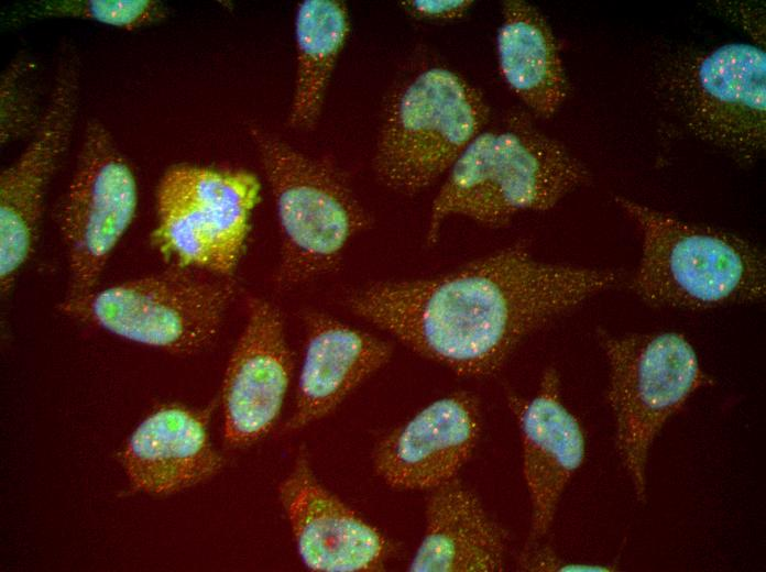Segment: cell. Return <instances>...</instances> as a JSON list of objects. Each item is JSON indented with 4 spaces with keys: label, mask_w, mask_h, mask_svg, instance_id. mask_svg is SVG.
Here are the masks:
<instances>
[{
    "label": "cell",
    "mask_w": 766,
    "mask_h": 572,
    "mask_svg": "<svg viewBox=\"0 0 766 572\" xmlns=\"http://www.w3.org/2000/svg\"><path fill=\"white\" fill-rule=\"evenodd\" d=\"M136 207L138 186L130 165L108 129L98 120L90 121L61 211L69 276L59 305L63 314L97 290Z\"/></svg>",
    "instance_id": "cell-10"
},
{
    "label": "cell",
    "mask_w": 766,
    "mask_h": 572,
    "mask_svg": "<svg viewBox=\"0 0 766 572\" xmlns=\"http://www.w3.org/2000/svg\"><path fill=\"white\" fill-rule=\"evenodd\" d=\"M79 96L75 56L59 63L31 142L0 175V280L7 296L37 243L47 186L67 150Z\"/></svg>",
    "instance_id": "cell-11"
},
{
    "label": "cell",
    "mask_w": 766,
    "mask_h": 572,
    "mask_svg": "<svg viewBox=\"0 0 766 572\" xmlns=\"http://www.w3.org/2000/svg\"><path fill=\"white\" fill-rule=\"evenodd\" d=\"M622 277L612 268L539 260L517 242L435 275L366 283L343 302L419 356L483 378L530 334Z\"/></svg>",
    "instance_id": "cell-1"
},
{
    "label": "cell",
    "mask_w": 766,
    "mask_h": 572,
    "mask_svg": "<svg viewBox=\"0 0 766 572\" xmlns=\"http://www.w3.org/2000/svg\"><path fill=\"white\" fill-rule=\"evenodd\" d=\"M522 571L534 572H605L612 566L597 563L568 561L559 557L552 549L529 541L518 558Z\"/></svg>",
    "instance_id": "cell-23"
},
{
    "label": "cell",
    "mask_w": 766,
    "mask_h": 572,
    "mask_svg": "<svg viewBox=\"0 0 766 572\" xmlns=\"http://www.w3.org/2000/svg\"><path fill=\"white\" fill-rule=\"evenodd\" d=\"M481 426L473 393L442 396L377 442L373 470L392 488L430 491L457 477L477 447Z\"/></svg>",
    "instance_id": "cell-14"
},
{
    "label": "cell",
    "mask_w": 766,
    "mask_h": 572,
    "mask_svg": "<svg viewBox=\"0 0 766 572\" xmlns=\"http://www.w3.org/2000/svg\"><path fill=\"white\" fill-rule=\"evenodd\" d=\"M496 55L510 90L536 117L551 118L569 92L557 38L543 12L524 0H505Z\"/></svg>",
    "instance_id": "cell-19"
},
{
    "label": "cell",
    "mask_w": 766,
    "mask_h": 572,
    "mask_svg": "<svg viewBox=\"0 0 766 572\" xmlns=\"http://www.w3.org/2000/svg\"><path fill=\"white\" fill-rule=\"evenodd\" d=\"M234 285L173 267L96 290L66 315L119 338L178 355L217 339Z\"/></svg>",
    "instance_id": "cell-8"
},
{
    "label": "cell",
    "mask_w": 766,
    "mask_h": 572,
    "mask_svg": "<svg viewBox=\"0 0 766 572\" xmlns=\"http://www.w3.org/2000/svg\"><path fill=\"white\" fill-rule=\"evenodd\" d=\"M663 91L701 141L741 161L766 145V54L730 43L677 57L663 75Z\"/></svg>",
    "instance_id": "cell-9"
},
{
    "label": "cell",
    "mask_w": 766,
    "mask_h": 572,
    "mask_svg": "<svg viewBox=\"0 0 766 572\" xmlns=\"http://www.w3.org/2000/svg\"><path fill=\"white\" fill-rule=\"evenodd\" d=\"M32 67L18 58L6 69L1 79V143L34 133L41 116L36 107Z\"/></svg>",
    "instance_id": "cell-22"
},
{
    "label": "cell",
    "mask_w": 766,
    "mask_h": 572,
    "mask_svg": "<svg viewBox=\"0 0 766 572\" xmlns=\"http://www.w3.org/2000/svg\"><path fill=\"white\" fill-rule=\"evenodd\" d=\"M350 31L347 6L305 0L296 9V73L288 121L307 130L317 122L338 57Z\"/></svg>",
    "instance_id": "cell-20"
},
{
    "label": "cell",
    "mask_w": 766,
    "mask_h": 572,
    "mask_svg": "<svg viewBox=\"0 0 766 572\" xmlns=\"http://www.w3.org/2000/svg\"><path fill=\"white\" fill-rule=\"evenodd\" d=\"M208 418V410L172 404L143 419L121 452L131 486L168 496L217 475L225 460L210 440Z\"/></svg>",
    "instance_id": "cell-17"
},
{
    "label": "cell",
    "mask_w": 766,
    "mask_h": 572,
    "mask_svg": "<svg viewBox=\"0 0 766 572\" xmlns=\"http://www.w3.org/2000/svg\"><path fill=\"white\" fill-rule=\"evenodd\" d=\"M519 429L523 476L530 505L529 541L550 529L562 495L586 457V439L577 417L561 397L558 371L548 366L536 394L507 396Z\"/></svg>",
    "instance_id": "cell-15"
},
{
    "label": "cell",
    "mask_w": 766,
    "mask_h": 572,
    "mask_svg": "<svg viewBox=\"0 0 766 572\" xmlns=\"http://www.w3.org/2000/svg\"><path fill=\"white\" fill-rule=\"evenodd\" d=\"M614 201L641 233L630 289L655 308L705 310L766 296L763 251L734 233L679 219L628 197Z\"/></svg>",
    "instance_id": "cell-3"
},
{
    "label": "cell",
    "mask_w": 766,
    "mask_h": 572,
    "mask_svg": "<svg viewBox=\"0 0 766 572\" xmlns=\"http://www.w3.org/2000/svg\"><path fill=\"white\" fill-rule=\"evenodd\" d=\"M260 188L242 169L171 167L156 191L155 249L174 267L228 277L243 254Z\"/></svg>",
    "instance_id": "cell-7"
},
{
    "label": "cell",
    "mask_w": 766,
    "mask_h": 572,
    "mask_svg": "<svg viewBox=\"0 0 766 572\" xmlns=\"http://www.w3.org/2000/svg\"><path fill=\"white\" fill-rule=\"evenodd\" d=\"M609 366L608 402L615 449L635 497L644 503L654 442L688 399L710 380L688 339L676 331H597Z\"/></svg>",
    "instance_id": "cell-5"
},
{
    "label": "cell",
    "mask_w": 766,
    "mask_h": 572,
    "mask_svg": "<svg viewBox=\"0 0 766 572\" xmlns=\"http://www.w3.org/2000/svg\"><path fill=\"white\" fill-rule=\"evenodd\" d=\"M473 3L471 0H407L401 6L415 19L448 22L463 18Z\"/></svg>",
    "instance_id": "cell-24"
},
{
    "label": "cell",
    "mask_w": 766,
    "mask_h": 572,
    "mask_svg": "<svg viewBox=\"0 0 766 572\" xmlns=\"http://www.w3.org/2000/svg\"><path fill=\"white\" fill-rule=\"evenodd\" d=\"M586 165L524 113L483 129L447 173L431 202L426 243L461 217L499 229L526 211H547L590 182Z\"/></svg>",
    "instance_id": "cell-2"
},
{
    "label": "cell",
    "mask_w": 766,
    "mask_h": 572,
    "mask_svg": "<svg viewBox=\"0 0 766 572\" xmlns=\"http://www.w3.org/2000/svg\"><path fill=\"white\" fill-rule=\"evenodd\" d=\"M303 564L315 572L384 570L393 546L374 526L325 487L300 448L277 486Z\"/></svg>",
    "instance_id": "cell-13"
},
{
    "label": "cell",
    "mask_w": 766,
    "mask_h": 572,
    "mask_svg": "<svg viewBox=\"0 0 766 572\" xmlns=\"http://www.w3.org/2000/svg\"><path fill=\"white\" fill-rule=\"evenodd\" d=\"M300 319L305 346L293 413L283 426L286 433L331 414L384 367L394 351L391 342L325 311L305 309Z\"/></svg>",
    "instance_id": "cell-16"
},
{
    "label": "cell",
    "mask_w": 766,
    "mask_h": 572,
    "mask_svg": "<svg viewBox=\"0 0 766 572\" xmlns=\"http://www.w3.org/2000/svg\"><path fill=\"white\" fill-rule=\"evenodd\" d=\"M506 538L480 498L458 477L433 490L425 530L407 570L413 572H499Z\"/></svg>",
    "instance_id": "cell-18"
},
{
    "label": "cell",
    "mask_w": 766,
    "mask_h": 572,
    "mask_svg": "<svg viewBox=\"0 0 766 572\" xmlns=\"http://www.w3.org/2000/svg\"><path fill=\"white\" fill-rule=\"evenodd\" d=\"M490 108L459 74L430 67L391 102L376 140L373 167L391 190L415 195L447 174L485 128Z\"/></svg>",
    "instance_id": "cell-6"
},
{
    "label": "cell",
    "mask_w": 766,
    "mask_h": 572,
    "mask_svg": "<svg viewBox=\"0 0 766 572\" xmlns=\"http://www.w3.org/2000/svg\"><path fill=\"white\" fill-rule=\"evenodd\" d=\"M255 143L276 210L281 251L273 283L291 292L337 271L349 243L371 223L348 178L264 129Z\"/></svg>",
    "instance_id": "cell-4"
},
{
    "label": "cell",
    "mask_w": 766,
    "mask_h": 572,
    "mask_svg": "<svg viewBox=\"0 0 766 572\" xmlns=\"http://www.w3.org/2000/svg\"><path fill=\"white\" fill-rule=\"evenodd\" d=\"M293 370L282 310L263 297H248L245 322L221 385L223 438L230 447L251 446L274 428Z\"/></svg>",
    "instance_id": "cell-12"
},
{
    "label": "cell",
    "mask_w": 766,
    "mask_h": 572,
    "mask_svg": "<svg viewBox=\"0 0 766 572\" xmlns=\"http://www.w3.org/2000/svg\"><path fill=\"white\" fill-rule=\"evenodd\" d=\"M166 8L154 0H57L32 10L39 18H74L134 30L161 21Z\"/></svg>",
    "instance_id": "cell-21"
}]
</instances>
